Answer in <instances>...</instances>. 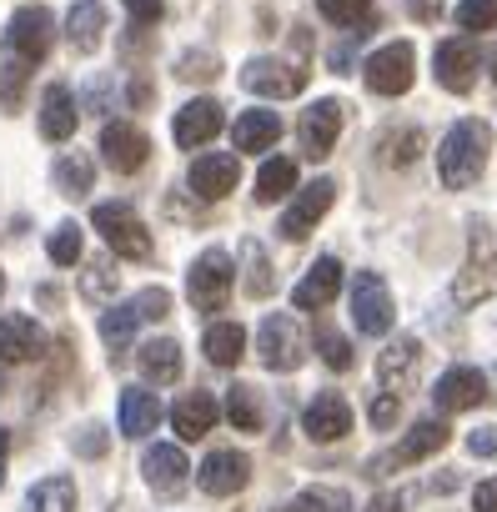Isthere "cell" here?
Here are the masks:
<instances>
[{"label":"cell","instance_id":"bcb514c9","mask_svg":"<svg viewBox=\"0 0 497 512\" xmlns=\"http://www.w3.org/2000/svg\"><path fill=\"white\" fill-rule=\"evenodd\" d=\"M176 76H186V81H211L216 76V56H181V71Z\"/></svg>","mask_w":497,"mask_h":512},{"label":"cell","instance_id":"52a82bcc","mask_svg":"<svg viewBox=\"0 0 497 512\" xmlns=\"http://www.w3.org/2000/svg\"><path fill=\"white\" fill-rule=\"evenodd\" d=\"M352 322L367 337H387L392 332V292L377 272H357L352 282Z\"/></svg>","mask_w":497,"mask_h":512},{"label":"cell","instance_id":"4dcf8cb0","mask_svg":"<svg viewBox=\"0 0 497 512\" xmlns=\"http://www.w3.org/2000/svg\"><path fill=\"white\" fill-rule=\"evenodd\" d=\"M31 512H76V482L71 477H46L26 492Z\"/></svg>","mask_w":497,"mask_h":512},{"label":"cell","instance_id":"1f68e13d","mask_svg":"<svg viewBox=\"0 0 497 512\" xmlns=\"http://www.w3.org/2000/svg\"><path fill=\"white\" fill-rule=\"evenodd\" d=\"M241 262H246V297H272V287H277V277H272V262H267V251H262V241H252L246 236L241 241Z\"/></svg>","mask_w":497,"mask_h":512},{"label":"cell","instance_id":"ba28073f","mask_svg":"<svg viewBox=\"0 0 497 512\" xmlns=\"http://www.w3.org/2000/svg\"><path fill=\"white\" fill-rule=\"evenodd\" d=\"M342 101H312L307 111H302V121H297V141H302V151L312 156V161H327L332 156V146H337V131H342Z\"/></svg>","mask_w":497,"mask_h":512},{"label":"cell","instance_id":"5bb4252c","mask_svg":"<svg viewBox=\"0 0 497 512\" xmlns=\"http://www.w3.org/2000/svg\"><path fill=\"white\" fill-rule=\"evenodd\" d=\"M46 352V332L36 327V317H0V362L6 367H21V362H36Z\"/></svg>","mask_w":497,"mask_h":512},{"label":"cell","instance_id":"9a60e30c","mask_svg":"<svg viewBox=\"0 0 497 512\" xmlns=\"http://www.w3.org/2000/svg\"><path fill=\"white\" fill-rule=\"evenodd\" d=\"M221 106L211 101V96H196V101H186L181 111H176V126H171V136H176V146H186V151H196V146H206L216 131H221Z\"/></svg>","mask_w":497,"mask_h":512},{"label":"cell","instance_id":"7bdbcfd3","mask_svg":"<svg viewBox=\"0 0 497 512\" xmlns=\"http://www.w3.org/2000/svg\"><path fill=\"white\" fill-rule=\"evenodd\" d=\"M26 76H31V66H26V61H11V56H6V66H0V106H21Z\"/></svg>","mask_w":497,"mask_h":512},{"label":"cell","instance_id":"4316f807","mask_svg":"<svg viewBox=\"0 0 497 512\" xmlns=\"http://www.w3.org/2000/svg\"><path fill=\"white\" fill-rule=\"evenodd\" d=\"M277 136H282L277 111H246V116H236V126H231L236 151H272Z\"/></svg>","mask_w":497,"mask_h":512},{"label":"cell","instance_id":"5b68a950","mask_svg":"<svg viewBox=\"0 0 497 512\" xmlns=\"http://www.w3.org/2000/svg\"><path fill=\"white\" fill-rule=\"evenodd\" d=\"M91 221H96V231L106 236V246L116 256H131V262H146L151 256V231L141 226V216L126 201H101Z\"/></svg>","mask_w":497,"mask_h":512},{"label":"cell","instance_id":"4fadbf2b","mask_svg":"<svg viewBox=\"0 0 497 512\" xmlns=\"http://www.w3.org/2000/svg\"><path fill=\"white\" fill-rule=\"evenodd\" d=\"M302 432H307L312 442H342V437L352 432V407H347V397H342V392L312 397V407L302 412Z\"/></svg>","mask_w":497,"mask_h":512},{"label":"cell","instance_id":"44dd1931","mask_svg":"<svg viewBox=\"0 0 497 512\" xmlns=\"http://www.w3.org/2000/svg\"><path fill=\"white\" fill-rule=\"evenodd\" d=\"M337 287H342V262H337V256H317L312 272L297 282L292 302H297L302 312H317V307H327V302L337 297Z\"/></svg>","mask_w":497,"mask_h":512},{"label":"cell","instance_id":"ffe728a7","mask_svg":"<svg viewBox=\"0 0 497 512\" xmlns=\"http://www.w3.org/2000/svg\"><path fill=\"white\" fill-rule=\"evenodd\" d=\"M437 81H442L447 91L467 96L472 81H477V46H472V41H442V46H437Z\"/></svg>","mask_w":497,"mask_h":512},{"label":"cell","instance_id":"c3c4849f","mask_svg":"<svg viewBox=\"0 0 497 512\" xmlns=\"http://www.w3.org/2000/svg\"><path fill=\"white\" fill-rule=\"evenodd\" d=\"M467 452H472V457H497V427H477V432L467 437Z\"/></svg>","mask_w":497,"mask_h":512},{"label":"cell","instance_id":"8992f818","mask_svg":"<svg viewBox=\"0 0 497 512\" xmlns=\"http://www.w3.org/2000/svg\"><path fill=\"white\" fill-rule=\"evenodd\" d=\"M362 76H367V91L372 96H402L412 86V76H417V56H412L407 41H392L377 56H367Z\"/></svg>","mask_w":497,"mask_h":512},{"label":"cell","instance_id":"74e56055","mask_svg":"<svg viewBox=\"0 0 497 512\" xmlns=\"http://www.w3.org/2000/svg\"><path fill=\"white\" fill-rule=\"evenodd\" d=\"M417 151H422V131L417 126H402V131L382 136V161L387 166H407V161H417Z\"/></svg>","mask_w":497,"mask_h":512},{"label":"cell","instance_id":"30bf717a","mask_svg":"<svg viewBox=\"0 0 497 512\" xmlns=\"http://www.w3.org/2000/svg\"><path fill=\"white\" fill-rule=\"evenodd\" d=\"M447 422H417L392 452H382V457H372V477L377 472H392V467H412V462H422V457H432V452H442L447 447Z\"/></svg>","mask_w":497,"mask_h":512},{"label":"cell","instance_id":"f35d334b","mask_svg":"<svg viewBox=\"0 0 497 512\" xmlns=\"http://www.w3.org/2000/svg\"><path fill=\"white\" fill-rule=\"evenodd\" d=\"M317 11L332 26H367L372 21V0H317Z\"/></svg>","mask_w":497,"mask_h":512},{"label":"cell","instance_id":"d590c367","mask_svg":"<svg viewBox=\"0 0 497 512\" xmlns=\"http://www.w3.org/2000/svg\"><path fill=\"white\" fill-rule=\"evenodd\" d=\"M226 417H231V427H241V432H257V427H262V402H257V387L236 382V387L226 392Z\"/></svg>","mask_w":497,"mask_h":512},{"label":"cell","instance_id":"ac0fdd59","mask_svg":"<svg viewBox=\"0 0 497 512\" xmlns=\"http://www.w3.org/2000/svg\"><path fill=\"white\" fill-rule=\"evenodd\" d=\"M246 477H252V462H246L241 452H231V447L211 452V457L201 462V472H196L201 492H211V497H231V492H241Z\"/></svg>","mask_w":497,"mask_h":512},{"label":"cell","instance_id":"6f0895ef","mask_svg":"<svg viewBox=\"0 0 497 512\" xmlns=\"http://www.w3.org/2000/svg\"><path fill=\"white\" fill-rule=\"evenodd\" d=\"M492 81H497V51H492Z\"/></svg>","mask_w":497,"mask_h":512},{"label":"cell","instance_id":"7402d4cb","mask_svg":"<svg viewBox=\"0 0 497 512\" xmlns=\"http://www.w3.org/2000/svg\"><path fill=\"white\" fill-rule=\"evenodd\" d=\"M66 41L81 56H91L106 41V6H101V0H76L71 16H66Z\"/></svg>","mask_w":497,"mask_h":512},{"label":"cell","instance_id":"8fae6325","mask_svg":"<svg viewBox=\"0 0 497 512\" xmlns=\"http://www.w3.org/2000/svg\"><path fill=\"white\" fill-rule=\"evenodd\" d=\"M241 86L252 91V96H297L307 86V71L302 66H287V61H272V56H257V61H246L241 71Z\"/></svg>","mask_w":497,"mask_h":512},{"label":"cell","instance_id":"11a10c76","mask_svg":"<svg viewBox=\"0 0 497 512\" xmlns=\"http://www.w3.org/2000/svg\"><path fill=\"white\" fill-rule=\"evenodd\" d=\"M407 11L422 16V21H432V16H437V0H407Z\"/></svg>","mask_w":497,"mask_h":512},{"label":"cell","instance_id":"7dc6e473","mask_svg":"<svg viewBox=\"0 0 497 512\" xmlns=\"http://www.w3.org/2000/svg\"><path fill=\"white\" fill-rule=\"evenodd\" d=\"M161 11H166L161 0H126V16H131L136 26H156V21H161Z\"/></svg>","mask_w":497,"mask_h":512},{"label":"cell","instance_id":"f1b7e54d","mask_svg":"<svg viewBox=\"0 0 497 512\" xmlns=\"http://www.w3.org/2000/svg\"><path fill=\"white\" fill-rule=\"evenodd\" d=\"M206 362L211 367H236L241 362V352H246V332L236 327V322H216V327H206Z\"/></svg>","mask_w":497,"mask_h":512},{"label":"cell","instance_id":"b9f144b4","mask_svg":"<svg viewBox=\"0 0 497 512\" xmlns=\"http://www.w3.org/2000/svg\"><path fill=\"white\" fill-rule=\"evenodd\" d=\"M317 347H322V362H327L332 372H347V367H352V342H347L342 332L322 327V332H317Z\"/></svg>","mask_w":497,"mask_h":512},{"label":"cell","instance_id":"e575fe53","mask_svg":"<svg viewBox=\"0 0 497 512\" xmlns=\"http://www.w3.org/2000/svg\"><path fill=\"white\" fill-rule=\"evenodd\" d=\"M136 327H141V312H136V302H126V307H111V312L101 317V342H106V347L121 357V352L131 347Z\"/></svg>","mask_w":497,"mask_h":512},{"label":"cell","instance_id":"277c9868","mask_svg":"<svg viewBox=\"0 0 497 512\" xmlns=\"http://www.w3.org/2000/svg\"><path fill=\"white\" fill-rule=\"evenodd\" d=\"M257 357H262V367H272V372H297L302 357H307V332H302V322L287 317V312H272V317L257 327Z\"/></svg>","mask_w":497,"mask_h":512},{"label":"cell","instance_id":"60d3db41","mask_svg":"<svg viewBox=\"0 0 497 512\" xmlns=\"http://www.w3.org/2000/svg\"><path fill=\"white\" fill-rule=\"evenodd\" d=\"M457 26H462V31H487V26H497V0H457Z\"/></svg>","mask_w":497,"mask_h":512},{"label":"cell","instance_id":"ab89813d","mask_svg":"<svg viewBox=\"0 0 497 512\" xmlns=\"http://www.w3.org/2000/svg\"><path fill=\"white\" fill-rule=\"evenodd\" d=\"M116 282H121V272L106 262V256H101V262H91V267L81 272V292H86L91 302H106V297L116 292Z\"/></svg>","mask_w":497,"mask_h":512},{"label":"cell","instance_id":"3957f363","mask_svg":"<svg viewBox=\"0 0 497 512\" xmlns=\"http://www.w3.org/2000/svg\"><path fill=\"white\" fill-rule=\"evenodd\" d=\"M51 41H56V16L46 6H21L6 26V56L11 61L41 66L51 56Z\"/></svg>","mask_w":497,"mask_h":512},{"label":"cell","instance_id":"9c48e42d","mask_svg":"<svg viewBox=\"0 0 497 512\" xmlns=\"http://www.w3.org/2000/svg\"><path fill=\"white\" fill-rule=\"evenodd\" d=\"M332 201H337V181H327V176H322V181L302 186V191H297V201L287 206V216H282V226H277V231H282L287 241L312 236V226H317V221L332 211Z\"/></svg>","mask_w":497,"mask_h":512},{"label":"cell","instance_id":"cb8c5ba5","mask_svg":"<svg viewBox=\"0 0 497 512\" xmlns=\"http://www.w3.org/2000/svg\"><path fill=\"white\" fill-rule=\"evenodd\" d=\"M41 136L46 141H71L76 136V96H71V86H46V96H41Z\"/></svg>","mask_w":497,"mask_h":512},{"label":"cell","instance_id":"681fc988","mask_svg":"<svg viewBox=\"0 0 497 512\" xmlns=\"http://www.w3.org/2000/svg\"><path fill=\"white\" fill-rule=\"evenodd\" d=\"M277 512H322V487H312V492H297L292 502H282Z\"/></svg>","mask_w":497,"mask_h":512},{"label":"cell","instance_id":"f546056e","mask_svg":"<svg viewBox=\"0 0 497 512\" xmlns=\"http://www.w3.org/2000/svg\"><path fill=\"white\" fill-rule=\"evenodd\" d=\"M136 362H141V372H146L151 382H176V377H181V347H176L171 337H156V342H146Z\"/></svg>","mask_w":497,"mask_h":512},{"label":"cell","instance_id":"603a6c76","mask_svg":"<svg viewBox=\"0 0 497 512\" xmlns=\"http://www.w3.org/2000/svg\"><path fill=\"white\" fill-rule=\"evenodd\" d=\"M492 287H497V277H492L487 226H482V221H472V267H467V277L457 282V302H482V297H487Z\"/></svg>","mask_w":497,"mask_h":512},{"label":"cell","instance_id":"e0dca14e","mask_svg":"<svg viewBox=\"0 0 497 512\" xmlns=\"http://www.w3.org/2000/svg\"><path fill=\"white\" fill-rule=\"evenodd\" d=\"M437 407L442 412H472V407H482V397H487V377L477 372V367H447L442 377H437Z\"/></svg>","mask_w":497,"mask_h":512},{"label":"cell","instance_id":"2e32d148","mask_svg":"<svg viewBox=\"0 0 497 512\" xmlns=\"http://www.w3.org/2000/svg\"><path fill=\"white\" fill-rule=\"evenodd\" d=\"M236 181H241V161H236L231 151L196 156V166H191V191H196L201 201H221L226 191H236Z\"/></svg>","mask_w":497,"mask_h":512},{"label":"cell","instance_id":"f907efd6","mask_svg":"<svg viewBox=\"0 0 497 512\" xmlns=\"http://www.w3.org/2000/svg\"><path fill=\"white\" fill-rule=\"evenodd\" d=\"M472 512H497V482H477L472 487Z\"/></svg>","mask_w":497,"mask_h":512},{"label":"cell","instance_id":"8d00e7d4","mask_svg":"<svg viewBox=\"0 0 497 512\" xmlns=\"http://www.w3.org/2000/svg\"><path fill=\"white\" fill-rule=\"evenodd\" d=\"M46 251H51L56 267H76V262H81V226H76V221H61V226L51 231Z\"/></svg>","mask_w":497,"mask_h":512},{"label":"cell","instance_id":"ee69618b","mask_svg":"<svg viewBox=\"0 0 497 512\" xmlns=\"http://www.w3.org/2000/svg\"><path fill=\"white\" fill-rule=\"evenodd\" d=\"M136 312H141V322H156V317L171 312V297H166L161 287H146V292L136 297Z\"/></svg>","mask_w":497,"mask_h":512},{"label":"cell","instance_id":"484cf974","mask_svg":"<svg viewBox=\"0 0 497 512\" xmlns=\"http://www.w3.org/2000/svg\"><path fill=\"white\" fill-rule=\"evenodd\" d=\"M171 422H176V432H181L186 442L206 437V432L216 427V397H211V392H186V397L171 407Z\"/></svg>","mask_w":497,"mask_h":512},{"label":"cell","instance_id":"f5cc1de1","mask_svg":"<svg viewBox=\"0 0 497 512\" xmlns=\"http://www.w3.org/2000/svg\"><path fill=\"white\" fill-rule=\"evenodd\" d=\"M81 452H86V457H101V452H106V437H101V427H86V437H81Z\"/></svg>","mask_w":497,"mask_h":512},{"label":"cell","instance_id":"d6986e66","mask_svg":"<svg viewBox=\"0 0 497 512\" xmlns=\"http://www.w3.org/2000/svg\"><path fill=\"white\" fill-rule=\"evenodd\" d=\"M141 472H146V482L161 492V497H176L181 487H186V452L181 447H171V442H156L146 457H141Z\"/></svg>","mask_w":497,"mask_h":512},{"label":"cell","instance_id":"816d5d0a","mask_svg":"<svg viewBox=\"0 0 497 512\" xmlns=\"http://www.w3.org/2000/svg\"><path fill=\"white\" fill-rule=\"evenodd\" d=\"M322 512H352V497H347L342 487H337V492H332V487H322Z\"/></svg>","mask_w":497,"mask_h":512},{"label":"cell","instance_id":"83f0119b","mask_svg":"<svg viewBox=\"0 0 497 512\" xmlns=\"http://www.w3.org/2000/svg\"><path fill=\"white\" fill-rule=\"evenodd\" d=\"M156 422H161L156 392L126 387V392H121V432H126V437H146V432H156Z\"/></svg>","mask_w":497,"mask_h":512},{"label":"cell","instance_id":"836d02e7","mask_svg":"<svg viewBox=\"0 0 497 512\" xmlns=\"http://www.w3.org/2000/svg\"><path fill=\"white\" fill-rule=\"evenodd\" d=\"M91 181H96V166H91L86 151H66V156L56 161V191H66V196H86Z\"/></svg>","mask_w":497,"mask_h":512},{"label":"cell","instance_id":"6da1fadb","mask_svg":"<svg viewBox=\"0 0 497 512\" xmlns=\"http://www.w3.org/2000/svg\"><path fill=\"white\" fill-rule=\"evenodd\" d=\"M492 156V126L487 121H457L447 136H442V151H437V171H442V186L462 191L482 176Z\"/></svg>","mask_w":497,"mask_h":512},{"label":"cell","instance_id":"d4e9b609","mask_svg":"<svg viewBox=\"0 0 497 512\" xmlns=\"http://www.w3.org/2000/svg\"><path fill=\"white\" fill-rule=\"evenodd\" d=\"M417 367H422L417 337H397V342L377 357V382H382V387H407V382H417Z\"/></svg>","mask_w":497,"mask_h":512},{"label":"cell","instance_id":"db71d44e","mask_svg":"<svg viewBox=\"0 0 497 512\" xmlns=\"http://www.w3.org/2000/svg\"><path fill=\"white\" fill-rule=\"evenodd\" d=\"M367 512H402V497L382 492V497H372V507H367Z\"/></svg>","mask_w":497,"mask_h":512},{"label":"cell","instance_id":"9f6ffc18","mask_svg":"<svg viewBox=\"0 0 497 512\" xmlns=\"http://www.w3.org/2000/svg\"><path fill=\"white\" fill-rule=\"evenodd\" d=\"M6 457H11V432L0 427V482H6Z\"/></svg>","mask_w":497,"mask_h":512},{"label":"cell","instance_id":"7c38bea8","mask_svg":"<svg viewBox=\"0 0 497 512\" xmlns=\"http://www.w3.org/2000/svg\"><path fill=\"white\" fill-rule=\"evenodd\" d=\"M101 156H106V166H111V171L131 176V171H141V166H146L151 141H146V131H136L131 121H106V131H101Z\"/></svg>","mask_w":497,"mask_h":512},{"label":"cell","instance_id":"f6af8a7d","mask_svg":"<svg viewBox=\"0 0 497 512\" xmlns=\"http://www.w3.org/2000/svg\"><path fill=\"white\" fill-rule=\"evenodd\" d=\"M367 417H372V427H377V432H387V427L397 422V392H377V397H372V407H367Z\"/></svg>","mask_w":497,"mask_h":512},{"label":"cell","instance_id":"680465c9","mask_svg":"<svg viewBox=\"0 0 497 512\" xmlns=\"http://www.w3.org/2000/svg\"><path fill=\"white\" fill-rule=\"evenodd\" d=\"M0 292H6V277H0Z\"/></svg>","mask_w":497,"mask_h":512},{"label":"cell","instance_id":"d6a6232c","mask_svg":"<svg viewBox=\"0 0 497 512\" xmlns=\"http://www.w3.org/2000/svg\"><path fill=\"white\" fill-rule=\"evenodd\" d=\"M287 191H297V161H287V156L262 161V171H257V201H282Z\"/></svg>","mask_w":497,"mask_h":512},{"label":"cell","instance_id":"7a4b0ae2","mask_svg":"<svg viewBox=\"0 0 497 512\" xmlns=\"http://www.w3.org/2000/svg\"><path fill=\"white\" fill-rule=\"evenodd\" d=\"M231 282H236L231 256H226L221 246H211V251H201V256H196L191 272H186V297H191V307H196V312H221V307H226V297H231Z\"/></svg>","mask_w":497,"mask_h":512}]
</instances>
